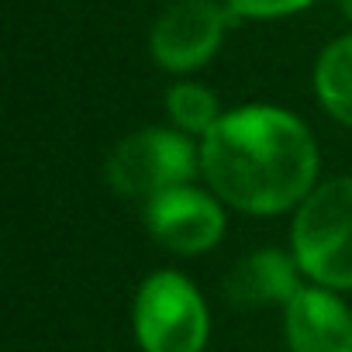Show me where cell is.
<instances>
[{"label":"cell","mask_w":352,"mask_h":352,"mask_svg":"<svg viewBox=\"0 0 352 352\" xmlns=\"http://www.w3.org/2000/svg\"><path fill=\"white\" fill-rule=\"evenodd\" d=\"M290 352H352V314L331 290H300L287 304Z\"/></svg>","instance_id":"7"},{"label":"cell","mask_w":352,"mask_h":352,"mask_svg":"<svg viewBox=\"0 0 352 352\" xmlns=\"http://www.w3.org/2000/svg\"><path fill=\"white\" fill-rule=\"evenodd\" d=\"M166 107H169V118L176 121V128L187 135H208L221 118L218 97L201 83H176L166 94Z\"/></svg>","instance_id":"10"},{"label":"cell","mask_w":352,"mask_h":352,"mask_svg":"<svg viewBox=\"0 0 352 352\" xmlns=\"http://www.w3.org/2000/svg\"><path fill=\"white\" fill-rule=\"evenodd\" d=\"M169 4H176V0H169Z\"/></svg>","instance_id":"13"},{"label":"cell","mask_w":352,"mask_h":352,"mask_svg":"<svg viewBox=\"0 0 352 352\" xmlns=\"http://www.w3.org/2000/svg\"><path fill=\"white\" fill-rule=\"evenodd\" d=\"M232 21L235 14L218 0H176L152 25V59L169 73H190L221 49Z\"/></svg>","instance_id":"5"},{"label":"cell","mask_w":352,"mask_h":352,"mask_svg":"<svg viewBox=\"0 0 352 352\" xmlns=\"http://www.w3.org/2000/svg\"><path fill=\"white\" fill-rule=\"evenodd\" d=\"M145 221H148V232L166 249L180 252V256L208 252L225 235V214L218 201L187 184L152 197L145 208Z\"/></svg>","instance_id":"6"},{"label":"cell","mask_w":352,"mask_h":352,"mask_svg":"<svg viewBox=\"0 0 352 352\" xmlns=\"http://www.w3.org/2000/svg\"><path fill=\"white\" fill-rule=\"evenodd\" d=\"M211 190L249 214H280L314 190L318 148L300 118L280 107H239L201 142Z\"/></svg>","instance_id":"1"},{"label":"cell","mask_w":352,"mask_h":352,"mask_svg":"<svg viewBox=\"0 0 352 352\" xmlns=\"http://www.w3.org/2000/svg\"><path fill=\"white\" fill-rule=\"evenodd\" d=\"M135 335L145 352H201L208 307L197 287L173 270L152 273L135 297Z\"/></svg>","instance_id":"4"},{"label":"cell","mask_w":352,"mask_h":352,"mask_svg":"<svg viewBox=\"0 0 352 352\" xmlns=\"http://www.w3.org/2000/svg\"><path fill=\"white\" fill-rule=\"evenodd\" d=\"M300 263L276 249H259L232 266L225 276V294L235 304H290L300 294Z\"/></svg>","instance_id":"8"},{"label":"cell","mask_w":352,"mask_h":352,"mask_svg":"<svg viewBox=\"0 0 352 352\" xmlns=\"http://www.w3.org/2000/svg\"><path fill=\"white\" fill-rule=\"evenodd\" d=\"M294 259L328 290H352V176L314 187L294 218Z\"/></svg>","instance_id":"2"},{"label":"cell","mask_w":352,"mask_h":352,"mask_svg":"<svg viewBox=\"0 0 352 352\" xmlns=\"http://www.w3.org/2000/svg\"><path fill=\"white\" fill-rule=\"evenodd\" d=\"M338 8H342V14L352 21V0H338Z\"/></svg>","instance_id":"12"},{"label":"cell","mask_w":352,"mask_h":352,"mask_svg":"<svg viewBox=\"0 0 352 352\" xmlns=\"http://www.w3.org/2000/svg\"><path fill=\"white\" fill-rule=\"evenodd\" d=\"M314 90L321 107L352 128V35L335 38L314 66Z\"/></svg>","instance_id":"9"},{"label":"cell","mask_w":352,"mask_h":352,"mask_svg":"<svg viewBox=\"0 0 352 352\" xmlns=\"http://www.w3.org/2000/svg\"><path fill=\"white\" fill-rule=\"evenodd\" d=\"M197 162L201 152H194V142L187 135L166 131V128H145L114 145L107 159V184L124 197L152 201L173 187L190 184Z\"/></svg>","instance_id":"3"},{"label":"cell","mask_w":352,"mask_h":352,"mask_svg":"<svg viewBox=\"0 0 352 352\" xmlns=\"http://www.w3.org/2000/svg\"><path fill=\"white\" fill-rule=\"evenodd\" d=\"M228 11L235 18H256V21H266V18H287V14H297L304 8H311L314 0H225Z\"/></svg>","instance_id":"11"}]
</instances>
